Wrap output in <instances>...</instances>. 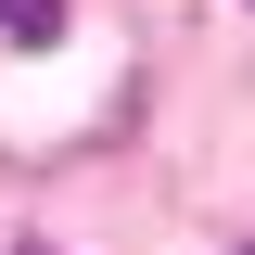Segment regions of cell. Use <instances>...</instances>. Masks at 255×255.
<instances>
[{
  "mask_svg": "<svg viewBox=\"0 0 255 255\" xmlns=\"http://www.w3.org/2000/svg\"><path fill=\"white\" fill-rule=\"evenodd\" d=\"M13 255H51V243H13Z\"/></svg>",
  "mask_w": 255,
  "mask_h": 255,
  "instance_id": "2",
  "label": "cell"
},
{
  "mask_svg": "<svg viewBox=\"0 0 255 255\" xmlns=\"http://www.w3.org/2000/svg\"><path fill=\"white\" fill-rule=\"evenodd\" d=\"M0 38H26V51H51V38H64V0H0Z\"/></svg>",
  "mask_w": 255,
  "mask_h": 255,
  "instance_id": "1",
  "label": "cell"
}]
</instances>
